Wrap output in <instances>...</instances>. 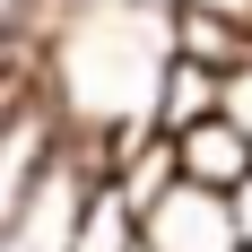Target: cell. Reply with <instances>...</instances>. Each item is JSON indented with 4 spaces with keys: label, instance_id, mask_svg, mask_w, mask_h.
Instances as JSON below:
<instances>
[{
    "label": "cell",
    "instance_id": "1",
    "mask_svg": "<svg viewBox=\"0 0 252 252\" xmlns=\"http://www.w3.org/2000/svg\"><path fill=\"white\" fill-rule=\"evenodd\" d=\"M174 61V0H18V78L61 113L70 139L157 122Z\"/></svg>",
    "mask_w": 252,
    "mask_h": 252
},
{
    "label": "cell",
    "instance_id": "2",
    "mask_svg": "<svg viewBox=\"0 0 252 252\" xmlns=\"http://www.w3.org/2000/svg\"><path fill=\"white\" fill-rule=\"evenodd\" d=\"M96 200H104V148L96 139H61V157L18 200H0V252H78Z\"/></svg>",
    "mask_w": 252,
    "mask_h": 252
},
{
    "label": "cell",
    "instance_id": "3",
    "mask_svg": "<svg viewBox=\"0 0 252 252\" xmlns=\"http://www.w3.org/2000/svg\"><path fill=\"white\" fill-rule=\"evenodd\" d=\"M139 244L148 252H244V218H235V191L183 174L174 191H157L139 209Z\"/></svg>",
    "mask_w": 252,
    "mask_h": 252
},
{
    "label": "cell",
    "instance_id": "4",
    "mask_svg": "<svg viewBox=\"0 0 252 252\" xmlns=\"http://www.w3.org/2000/svg\"><path fill=\"white\" fill-rule=\"evenodd\" d=\"M174 157L191 183H218V191H244L252 183V130L235 122V113H209V122L174 130Z\"/></svg>",
    "mask_w": 252,
    "mask_h": 252
},
{
    "label": "cell",
    "instance_id": "5",
    "mask_svg": "<svg viewBox=\"0 0 252 252\" xmlns=\"http://www.w3.org/2000/svg\"><path fill=\"white\" fill-rule=\"evenodd\" d=\"M209 113H226V70L183 52L174 70H165V96H157V130H191V122H209Z\"/></svg>",
    "mask_w": 252,
    "mask_h": 252
},
{
    "label": "cell",
    "instance_id": "6",
    "mask_svg": "<svg viewBox=\"0 0 252 252\" xmlns=\"http://www.w3.org/2000/svg\"><path fill=\"white\" fill-rule=\"evenodd\" d=\"M174 26H183V52H191V61H218V70H244V61H252V26L218 18V9L174 0Z\"/></svg>",
    "mask_w": 252,
    "mask_h": 252
},
{
    "label": "cell",
    "instance_id": "7",
    "mask_svg": "<svg viewBox=\"0 0 252 252\" xmlns=\"http://www.w3.org/2000/svg\"><path fill=\"white\" fill-rule=\"evenodd\" d=\"M226 113L252 130V61H244V70H226Z\"/></svg>",
    "mask_w": 252,
    "mask_h": 252
},
{
    "label": "cell",
    "instance_id": "8",
    "mask_svg": "<svg viewBox=\"0 0 252 252\" xmlns=\"http://www.w3.org/2000/svg\"><path fill=\"white\" fill-rule=\"evenodd\" d=\"M235 218H244V244H252V183L235 191Z\"/></svg>",
    "mask_w": 252,
    "mask_h": 252
},
{
    "label": "cell",
    "instance_id": "9",
    "mask_svg": "<svg viewBox=\"0 0 252 252\" xmlns=\"http://www.w3.org/2000/svg\"><path fill=\"white\" fill-rule=\"evenodd\" d=\"M139 252H148V244H139Z\"/></svg>",
    "mask_w": 252,
    "mask_h": 252
}]
</instances>
